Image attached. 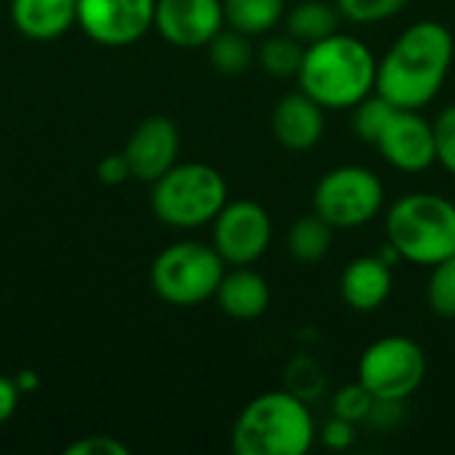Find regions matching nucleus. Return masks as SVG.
<instances>
[{
	"label": "nucleus",
	"instance_id": "nucleus-1",
	"mask_svg": "<svg viewBox=\"0 0 455 455\" xmlns=\"http://www.w3.org/2000/svg\"><path fill=\"white\" fill-rule=\"evenodd\" d=\"M453 53V35L445 24L429 19L411 24L379 61L376 93L400 109L427 107L440 93Z\"/></svg>",
	"mask_w": 455,
	"mask_h": 455
},
{
	"label": "nucleus",
	"instance_id": "nucleus-2",
	"mask_svg": "<svg viewBox=\"0 0 455 455\" xmlns=\"http://www.w3.org/2000/svg\"><path fill=\"white\" fill-rule=\"evenodd\" d=\"M376 72L379 61L363 40L333 32L307 45L296 77L299 88L325 109H352L376 91Z\"/></svg>",
	"mask_w": 455,
	"mask_h": 455
},
{
	"label": "nucleus",
	"instance_id": "nucleus-3",
	"mask_svg": "<svg viewBox=\"0 0 455 455\" xmlns=\"http://www.w3.org/2000/svg\"><path fill=\"white\" fill-rule=\"evenodd\" d=\"M317 440L309 403L285 392H267L251 400L232 427L237 455H304Z\"/></svg>",
	"mask_w": 455,
	"mask_h": 455
},
{
	"label": "nucleus",
	"instance_id": "nucleus-4",
	"mask_svg": "<svg viewBox=\"0 0 455 455\" xmlns=\"http://www.w3.org/2000/svg\"><path fill=\"white\" fill-rule=\"evenodd\" d=\"M387 237L403 261L440 264L455 253V203L435 192L403 195L387 213Z\"/></svg>",
	"mask_w": 455,
	"mask_h": 455
},
{
	"label": "nucleus",
	"instance_id": "nucleus-5",
	"mask_svg": "<svg viewBox=\"0 0 455 455\" xmlns=\"http://www.w3.org/2000/svg\"><path fill=\"white\" fill-rule=\"evenodd\" d=\"M227 203L224 176L205 163L173 165L152 187L155 216L176 229H197L211 224Z\"/></svg>",
	"mask_w": 455,
	"mask_h": 455
},
{
	"label": "nucleus",
	"instance_id": "nucleus-6",
	"mask_svg": "<svg viewBox=\"0 0 455 455\" xmlns=\"http://www.w3.org/2000/svg\"><path fill=\"white\" fill-rule=\"evenodd\" d=\"M224 259L213 245L203 243H176L165 248L152 261V288L155 293L173 307H197L216 296V288L224 277Z\"/></svg>",
	"mask_w": 455,
	"mask_h": 455
},
{
	"label": "nucleus",
	"instance_id": "nucleus-7",
	"mask_svg": "<svg viewBox=\"0 0 455 455\" xmlns=\"http://www.w3.org/2000/svg\"><path fill=\"white\" fill-rule=\"evenodd\" d=\"M312 205L333 229H357L384 208V184L371 168L339 165L317 181Z\"/></svg>",
	"mask_w": 455,
	"mask_h": 455
},
{
	"label": "nucleus",
	"instance_id": "nucleus-8",
	"mask_svg": "<svg viewBox=\"0 0 455 455\" xmlns=\"http://www.w3.org/2000/svg\"><path fill=\"white\" fill-rule=\"evenodd\" d=\"M427 376V355L408 336H384L373 341L357 368V381L376 400L405 403L419 392Z\"/></svg>",
	"mask_w": 455,
	"mask_h": 455
},
{
	"label": "nucleus",
	"instance_id": "nucleus-9",
	"mask_svg": "<svg viewBox=\"0 0 455 455\" xmlns=\"http://www.w3.org/2000/svg\"><path fill=\"white\" fill-rule=\"evenodd\" d=\"M213 224V248L229 267L256 264L272 243V219L256 200L227 203Z\"/></svg>",
	"mask_w": 455,
	"mask_h": 455
},
{
	"label": "nucleus",
	"instance_id": "nucleus-10",
	"mask_svg": "<svg viewBox=\"0 0 455 455\" xmlns=\"http://www.w3.org/2000/svg\"><path fill=\"white\" fill-rule=\"evenodd\" d=\"M157 0H77V24L101 45H131L155 27Z\"/></svg>",
	"mask_w": 455,
	"mask_h": 455
},
{
	"label": "nucleus",
	"instance_id": "nucleus-11",
	"mask_svg": "<svg viewBox=\"0 0 455 455\" xmlns=\"http://www.w3.org/2000/svg\"><path fill=\"white\" fill-rule=\"evenodd\" d=\"M373 147L389 165L403 173H421L437 163L435 123L421 117L419 109L397 107Z\"/></svg>",
	"mask_w": 455,
	"mask_h": 455
},
{
	"label": "nucleus",
	"instance_id": "nucleus-12",
	"mask_svg": "<svg viewBox=\"0 0 455 455\" xmlns=\"http://www.w3.org/2000/svg\"><path fill=\"white\" fill-rule=\"evenodd\" d=\"M155 29L179 48L208 45L224 29L221 0H157Z\"/></svg>",
	"mask_w": 455,
	"mask_h": 455
},
{
	"label": "nucleus",
	"instance_id": "nucleus-13",
	"mask_svg": "<svg viewBox=\"0 0 455 455\" xmlns=\"http://www.w3.org/2000/svg\"><path fill=\"white\" fill-rule=\"evenodd\" d=\"M179 147V125L165 115H152L133 128L123 155L128 160L133 179L155 184L163 173H168L176 165Z\"/></svg>",
	"mask_w": 455,
	"mask_h": 455
},
{
	"label": "nucleus",
	"instance_id": "nucleus-14",
	"mask_svg": "<svg viewBox=\"0 0 455 455\" xmlns=\"http://www.w3.org/2000/svg\"><path fill=\"white\" fill-rule=\"evenodd\" d=\"M272 133L283 147L293 152L312 149L325 133V107L307 96L301 88L296 93H285L275 104Z\"/></svg>",
	"mask_w": 455,
	"mask_h": 455
},
{
	"label": "nucleus",
	"instance_id": "nucleus-15",
	"mask_svg": "<svg viewBox=\"0 0 455 455\" xmlns=\"http://www.w3.org/2000/svg\"><path fill=\"white\" fill-rule=\"evenodd\" d=\"M341 299L355 312L379 309L392 293V267L381 256H360L341 275Z\"/></svg>",
	"mask_w": 455,
	"mask_h": 455
},
{
	"label": "nucleus",
	"instance_id": "nucleus-16",
	"mask_svg": "<svg viewBox=\"0 0 455 455\" xmlns=\"http://www.w3.org/2000/svg\"><path fill=\"white\" fill-rule=\"evenodd\" d=\"M269 283L251 267H232V272H224L216 288V301L221 312L232 320L261 317L269 307Z\"/></svg>",
	"mask_w": 455,
	"mask_h": 455
},
{
	"label": "nucleus",
	"instance_id": "nucleus-17",
	"mask_svg": "<svg viewBox=\"0 0 455 455\" xmlns=\"http://www.w3.org/2000/svg\"><path fill=\"white\" fill-rule=\"evenodd\" d=\"M11 21L29 40H56L77 24V0H11Z\"/></svg>",
	"mask_w": 455,
	"mask_h": 455
},
{
	"label": "nucleus",
	"instance_id": "nucleus-18",
	"mask_svg": "<svg viewBox=\"0 0 455 455\" xmlns=\"http://www.w3.org/2000/svg\"><path fill=\"white\" fill-rule=\"evenodd\" d=\"M339 24H341V13L336 3H325V0H301L285 16L288 32L304 45L331 37L333 32H339Z\"/></svg>",
	"mask_w": 455,
	"mask_h": 455
},
{
	"label": "nucleus",
	"instance_id": "nucleus-19",
	"mask_svg": "<svg viewBox=\"0 0 455 455\" xmlns=\"http://www.w3.org/2000/svg\"><path fill=\"white\" fill-rule=\"evenodd\" d=\"M224 24L256 37L272 32L285 16V0H221Z\"/></svg>",
	"mask_w": 455,
	"mask_h": 455
},
{
	"label": "nucleus",
	"instance_id": "nucleus-20",
	"mask_svg": "<svg viewBox=\"0 0 455 455\" xmlns=\"http://www.w3.org/2000/svg\"><path fill=\"white\" fill-rule=\"evenodd\" d=\"M333 245V227L317 213L299 216L288 229V251L299 264H317Z\"/></svg>",
	"mask_w": 455,
	"mask_h": 455
},
{
	"label": "nucleus",
	"instance_id": "nucleus-21",
	"mask_svg": "<svg viewBox=\"0 0 455 455\" xmlns=\"http://www.w3.org/2000/svg\"><path fill=\"white\" fill-rule=\"evenodd\" d=\"M208 59L219 75L237 77L251 69L256 51L251 45V37L237 32V29H221L211 43H208Z\"/></svg>",
	"mask_w": 455,
	"mask_h": 455
},
{
	"label": "nucleus",
	"instance_id": "nucleus-22",
	"mask_svg": "<svg viewBox=\"0 0 455 455\" xmlns=\"http://www.w3.org/2000/svg\"><path fill=\"white\" fill-rule=\"evenodd\" d=\"M304 53H307V45L296 40L291 32H285V35L267 37L261 48L256 51V59L261 69L272 77H296L301 69Z\"/></svg>",
	"mask_w": 455,
	"mask_h": 455
},
{
	"label": "nucleus",
	"instance_id": "nucleus-23",
	"mask_svg": "<svg viewBox=\"0 0 455 455\" xmlns=\"http://www.w3.org/2000/svg\"><path fill=\"white\" fill-rule=\"evenodd\" d=\"M355 115H352V125H355V133L365 141V144H376L379 133L384 131L387 120L392 117V112L397 109L392 101H387L381 93H371L365 96L360 104L352 107Z\"/></svg>",
	"mask_w": 455,
	"mask_h": 455
},
{
	"label": "nucleus",
	"instance_id": "nucleus-24",
	"mask_svg": "<svg viewBox=\"0 0 455 455\" xmlns=\"http://www.w3.org/2000/svg\"><path fill=\"white\" fill-rule=\"evenodd\" d=\"M427 301L435 315H440L445 320H455V253L432 267L429 285H427Z\"/></svg>",
	"mask_w": 455,
	"mask_h": 455
},
{
	"label": "nucleus",
	"instance_id": "nucleus-25",
	"mask_svg": "<svg viewBox=\"0 0 455 455\" xmlns=\"http://www.w3.org/2000/svg\"><path fill=\"white\" fill-rule=\"evenodd\" d=\"M333 3L341 19L352 24H373L403 13L411 0H333Z\"/></svg>",
	"mask_w": 455,
	"mask_h": 455
},
{
	"label": "nucleus",
	"instance_id": "nucleus-26",
	"mask_svg": "<svg viewBox=\"0 0 455 455\" xmlns=\"http://www.w3.org/2000/svg\"><path fill=\"white\" fill-rule=\"evenodd\" d=\"M285 384H288L291 395L301 397L304 403H312L325 389V373L320 371V365L312 357H299V360L291 363Z\"/></svg>",
	"mask_w": 455,
	"mask_h": 455
},
{
	"label": "nucleus",
	"instance_id": "nucleus-27",
	"mask_svg": "<svg viewBox=\"0 0 455 455\" xmlns=\"http://www.w3.org/2000/svg\"><path fill=\"white\" fill-rule=\"evenodd\" d=\"M373 403H376V397L357 381V384L341 387L336 392V397H333V416L347 419L352 424H365L371 411H373Z\"/></svg>",
	"mask_w": 455,
	"mask_h": 455
},
{
	"label": "nucleus",
	"instance_id": "nucleus-28",
	"mask_svg": "<svg viewBox=\"0 0 455 455\" xmlns=\"http://www.w3.org/2000/svg\"><path fill=\"white\" fill-rule=\"evenodd\" d=\"M435 144H437V163L455 176V104L437 115Z\"/></svg>",
	"mask_w": 455,
	"mask_h": 455
},
{
	"label": "nucleus",
	"instance_id": "nucleus-29",
	"mask_svg": "<svg viewBox=\"0 0 455 455\" xmlns=\"http://www.w3.org/2000/svg\"><path fill=\"white\" fill-rule=\"evenodd\" d=\"M67 455H128V445L115 440L112 435H88L77 443H72Z\"/></svg>",
	"mask_w": 455,
	"mask_h": 455
},
{
	"label": "nucleus",
	"instance_id": "nucleus-30",
	"mask_svg": "<svg viewBox=\"0 0 455 455\" xmlns=\"http://www.w3.org/2000/svg\"><path fill=\"white\" fill-rule=\"evenodd\" d=\"M355 427H357V424L333 416V419L317 432V437H320V443H323L325 448H331V451H347V448L355 443V437H357Z\"/></svg>",
	"mask_w": 455,
	"mask_h": 455
},
{
	"label": "nucleus",
	"instance_id": "nucleus-31",
	"mask_svg": "<svg viewBox=\"0 0 455 455\" xmlns=\"http://www.w3.org/2000/svg\"><path fill=\"white\" fill-rule=\"evenodd\" d=\"M96 173H99V181H101V184L117 187V184H123V181L131 176V168H128L125 155H107V157L99 163Z\"/></svg>",
	"mask_w": 455,
	"mask_h": 455
},
{
	"label": "nucleus",
	"instance_id": "nucleus-32",
	"mask_svg": "<svg viewBox=\"0 0 455 455\" xmlns=\"http://www.w3.org/2000/svg\"><path fill=\"white\" fill-rule=\"evenodd\" d=\"M19 397H21V389H19L16 379L0 376V424H5V421L16 413Z\"/></svg>",
	"mask_w": 455,
	"mask_h": 455
},
{
	"label": "nucleus",
	"instance_id": "nucleus-33",
	"mask_svg": "<svg viewBox=\"0 0 455 455\" xmlns=\"http://www.w3.org/2000/svg\"><path fill=\"white\" fill-rule=\"evenodd\" d=\"M16 384H19V389H21V392H32V389L40 384V379H37L32 371H21V373H19V379H16Z\"/></svg>",
	"mask_w": 455,
	"mask_h": 455
}]
</instances>
